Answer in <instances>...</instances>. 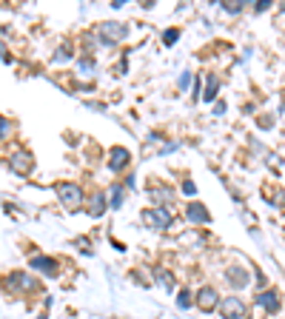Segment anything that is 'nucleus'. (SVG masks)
I'll use <instances>...</instances> for the list:
<instances>
[{
  "instance_id": "1",
  "label": "nucleus",
  "mask_w": 285,
  "mask_h": 319,
  "mask_svg": "<svg viewBox=\"0 0 285 319\" xmlns=\"http://www.w3.org/2000/svg\"><path fill=\"white\" fill-rule=\"evenodd\" d=\"M94 37H97L100 46H114V43H120V40L129 37V26H126V23H117V20H106V23H100V26L94 29Z\"/></svg>"
},
{
  "instance_id": "2",
  "label": "nucleus",
  "mask_w": 285,
  "mask_h": 319,
  "mask_svg": "<svg viewBox=\"0 0 285 319\" xmlns=\"http://www.w3.org/2000/svg\"><path fill=\"white\" fill-rule=\"evenodd\" d=\"M3 288L12 291V294H34L37 291V279L29 276V274H23V271H12V274H6Z\"/></svg>"
},
{
  "instance_id": "3",
  "label": "nucleus",
  "mask_w": 285,
  "mask_h": 319,
  "mask_svg": "<svg viewBox=\"0 0 285 319\" xmlns=\"http://www.w3.org/2000/svg\"><path fill=\"white\" fill-rule=\"evenodd\" d=\"M57 200L63 202L68 211H77V208L83 205L86 194H83V188H80L77 183H60L57 185Z\"/></svg>"
},
{
  "instance_id": "4",
  "label": "nucleus",
  "mask_w": 285,
  "mask_h": 319,
  "mask_svg": "<svg viewBox=\"0 0 285 319\" xmlns=\"http://www.w3.org/2000/svg\"><path fill=\"white\" fill-rule=\"evenodd\" d=\"M219 317L222 319H248V305L242 302L240 297H225L219 299Z\"/></svg>"
},
{
  "instance_id": "5",
  "label": "nucleus",
  "mask_w": 285,
  "mask_h": 319,
  "mask_svg": "<svg viewBox=\"0 0 285 319\" xmlns=\"http://www.w3.org/2000/svg\"><path fill=\"white\" fill-rule=\"evenodd\" d=\"M143 222L154 228V231H166L168 225H171V211L168 208H160V205H154V208H146L143 211Z\"/></svg>"
},
{
  "instance_id": "6",
  "label": "nucleus",
  "mask_w": 285,
  "mask_h": 319,
  "mask_svg": "<svg viewBox=\"0 0 285 319\" xmlns=\"http://www.w3.org/2000/svg\"><path fill=\"white\" fill-rule=\"evenodd\" d=\"M194 305L200 308L202 314H211V311H217L219 308V294L214 285H202L197 291V297H194Z\"/></svg>"
},
{
  "instance_id": "7",
  "label": "nucleus",
  "mask_w": 285,
  "mask_h": 319,
  "mask_svg": "<svg viewBox=\"0 0 285 319\" xmlns=\"http://www.w3.org/2000/svg\"><path fill=\"white\" fill-rule=\"evenodd\" d=\"M29 268L37 271L40 276H49V279L60 274V265H57V259H54V256H43V254H37V256H32V259H29Z\"/></svg>"
},
{
  "instance_id": "8",
  "label": "nucleus",
  "mask_w": 285,
  "mask_h": 319,
  "mask_svg": "<svg viewBox=\"0 0 285 319\" xmlns=\"http://www.w3.org/2000/svg\"><path fill=\"white\" fill-rule=\"evenodd\" d=\"M9 168H12L15 174H20V177H26L34 168V157L26 151V149H17V151H12V157H9Z\"/></svg>"
},
{
  "instance_id": "9",
  "label": "nucleus",
  "mask_w": 285,
  "mask_h": 319,
  "mask_svg": "<svg viewBox=\"0 0 285 319\" xmlns=\"http://www.w3.org/2000/svg\"><path fill=\"white\" fill-rule=\"evenodd\" d=\"M225 282L231 288H248L251 285V274H248V268L245 265H240V262H234V265H228V271H225Z\"/></svg>"
},
{
  "instance_id": "10",
  "label": "nucleus",
  "mask_w": 285,
  "mask_h": 319,
  "mask_svg": "<svg viewBox=\"0 0 285 319\" xmlns=\"http://www.w3.org/2000/svg\"><path fill=\"white\" fill-rule=\"evenodd\" d=\"M129 163H132V154H129V149L114 146V149L109 151V168H111V171H123V168H129Z\"/></svg>"
},
{
  "instance_id": "11",
  "label": "nucleus",
  "mask_w": 285,
  "mask_h": 319,
  "mask_svg": "<svg viewBox=\"0 0 285 319\" xmlns=\"http://www.w3.org/2000/svg\"><path fill=\"white\" fill-rule=\"evenodd\" d=\"M106 194H103L100 188L97 191H91V197H88V202H86V211H88V217H103L106 214Z\"/></svg>"
},
{
  "instance_id": "12",
  "label": "nucleus",
  "mask_w": 285,
  "mask_h": 319,
  "mask_svg": "<svg viewBox=\"0 0 285 319\" xmlns=\"http://www.w3.org/2000/svg\"><path fill=\"white\" fill-rule=\"evenodd\" d=\"M257 305H260V308H263V311H268V314H277V311H280V294H277V291H260V294H257Z\"/></svg>"
},
{
  "instance_id": "13",
  "label": "nucleus",
  "mask_w": 285,
  "mask_h": 319,
  "mask_svg": "<svg viewBox=\"0 0 285 319\" xmlns=\"http://www.w3.org/2000/svg\"><path fill=\"white\" fill-rule=\"evenodd\" d=\"M185 217L191 219V222H197V225H205V222H211V214L205 211V205H202V202H191V205L185 208Z\"/></svg>"
},
{
  "instance_id": "14",
  "label": "nucleus",
  "mask_w": 285,
  "mask_h": 319,
  "mask_svg": "<svg viewBox=\"0 0 285 319\" xmlns=\"http://www.w3.org/2000/svg\"><path fill=\"white\" fill-rule=\"evenodd\" d=\"M149 197L154 202H160V208H171V202H174V191H171V188H151Z\"/></svg>"
},
{
  "instance_id": "15",
  "label": "nucleus",
  "mask_w": 285,
  "mask_h": 319,
  "mask_svg": "<svg viewBox=\"0 0 285 319\" xmlns=\"http://www.w3.org/2000/svg\"><path fill=\"white\" fill-rule=\"evenodd\" d=\"M68 57H71V46H68V43H60V46L54 49V54H51L54 63H66Z\"/></svg>"
},
{
  "instance_id": "16",
  "label": "nucleus",
  "mask_w": 285,
  "mask_h": 319,
  "mask_svg": "<svg viewBox=\"0 0 285 319\" xmlns=\"http://www.w3.org/2000/svg\"><path fill=\"white\" fill-rule=\"evenodd\" d=\"M123 188H126V183L111 185V208H120V205H123Z\"/></svg>"
},
{
  "instance_id": "17",
  "label": "nucleus",
  "mask_w": 285,
  "mask_h": 319,
  "mask_svg": "<svg viewBox=\"0 0 285 319\" xmlns=\"http://www.w3.org/2000/svg\"><path fill=\"white\" fill-rule=\"evenodd\" d=\"M94 66H97V63H94V57H88V54L77 60V68H80V74H94Z\"/></svg>"
},
{
  "instance_id": "18",
  "label": "nucleus",
  "mask_w": 285,
  "mask_h": 319,
  "mask_svg": "<svg viewBox=\"0 0 285 319\" xmlns=\"http://www.w3.org/2000/svg\"><path fill=\"white\" fill-rule=\"evenodd\" d=\"M217 91H219V83H217V77H208V85H205V100H214L217 97Z\"/></svg>"
},
{
  "instance_id": "19",
  "label": "nucleus",
  "mask_w": 285,
  "mask_h": 319,
  "mask_svg": "<svg viewBox=\"0 0 285 319\" xmlns=\"http://www.w3.org/2000/svg\"><path fill=\"white\" fill-rule=\"evenodd\" d=\"M157 276H160V285L166 288V291H174V276L168 271H157Z\"/></svg>"
},
{
  "instance_id": "20",
  "label": "nucleus",
  "mask_w": 285,
  "mask_h": 319,
  "mask_svg": "<svg viewBox=\"0 0 285 319\" xmlns=\"http://www.w3.org/2000/svg\"><path fill=\"white\" fill-rule=\"evenodd\" d=\"M177 305H180L183 311H188V308L194 305V299H191V291H180V297H177Z\"/></svg>"
},
{
  "instance_id": "21",
  "label": "nucleus",
  "mask_w": 285,
  "mask_h": 319,
  "mask_svg": "<svg viewBox=\"0 0 285 319\" xmlns=\"http://www.w3.org/2000/svg\"><path fill=\"white\" fill-rule=\"evenodd\" d=\"M180 40V29H168V32H163V43L166 46H174Z\"/></svg>"
},
{
  "instance_id": "22",
  "label": "nucleus",
  "mask_w": 285,
  "mask_h": 319,
  "mask_svg": "<svg viewBox=\"0 0 285 319\" xmlns=\"http://www.w3.org/2000/svg\"><path fill=\"white\" fill-rule=\"evenodd\" d=\"M12 128H15V126H12L9 120H6V117H0V140H6V137H12Z\"/></svg>"
},
{
  "instance_id": "23",
  "label": "nucleus",
  "mask_w": 285,
  "mask_h": 319,
  "mask_svg": "<svg viewBox=\"0 0 285 319\" xmlns=\"http://www.w3.org/2000/svg\"><path fill=\"white\" fill-rule=\"evenodd\" d=\"M222 9H225L228 15H237V12H242V3H234V0H228V3H222Z\"/></svg>"
},
{
  "instance_id": "24",
  "label": "nucleus",
  "mask_w": 285,
  "mask_h": 319,
  "mask_svg": "<svg viewBox=\"0 0 285 319\" xmlns=\"http://www.w3.org/2000/svg\"><path fill=\"white\" fill-rule=\"evenodd\" d=\"M254 9H257V12H268V9H271V3H268V0H263V3H257Z\"/></svg>"
},
{
  "instance_id": "25",
  "label": "nucleus",
  "mask_w": 285,
  "mask_h": 319,
  "mask_svg": "<svg viewBox=\"0 0 285 319\" xmlns=\"http://www.w3.org/2000/svg\"><path fill=\"white\" fill-rule=\"evenodd\" d=\"M0 60H3V63H9V60H12V57L6 54V46H3V43H0Z\"/></svg>"
},
{
  "instance_id": "26",
  "label": "nucleus",
  "mask_w": 285,
  "mask_h": 319,
  "mask_svg": "<svg viewBox=\"0 0 285 319\" xmlns=\"http://www.w3.org/2000/svg\"><path fill=\"white\" fill-rule=\"evenodd\" d=\"M183 191H185V194H194L197 188H194V183H185V185H183Z\"/></svg>"
}]
</instances>
